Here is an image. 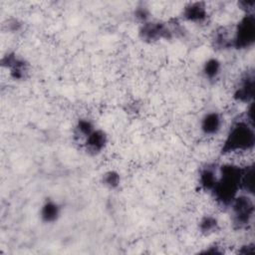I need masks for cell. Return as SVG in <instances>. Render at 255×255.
Here are the masks:
<instances>
[{
	"instance_id": "cell-21",
	"label": "cell",
	"mask_w": 255,
	"mask_h": 255,
	"mask_svg": "<svg viewBox=\"0 0 255 255\" xmlns=\"http://www.w3.org/2000/svg\"><path fill=\"white\" fill-rule=\"evenodd\" d=\"M22 28V22L19 21L18 19H15V18H12L8 21L7 23V29L11 32H18L20 29Z\"/></svg>"
},
{
	"instance_id": "cell-19",
	"label": "cell",
	"mask_w": 255,
	"mask_h": 255,
	"mask_svg": "<svg viewBox=\"0 0 255 255\" xmlns=\"http://www.w3.org/2000/svg\"><path fill=\"white\" fill-rule=\"evenodd\" d=\"M133 16H134V18H135L138 22H140V24H143V23L149 21L150 11H149V9H148L145 5L141 4V5H138V6L134 9V11H133Z\"/></svg>"
},
{
	"instance_id": "cell-13",
	"label": "cell",
	"mask_w": 255,
	"mask_h": 255,
	"mask_svg": "<svg viewBox=\"0 0 255 255\" xmlns=\"http://www.w3.org/2000/svg\"><path fill=\"white\" fill-rule=\"evenodd\" d=\"M240 192L249 195L254 194V165L253 162L245 164L240 178Z\"/></svg>"
},
{
	"instance_id": "cell-17",
	"label": "cell",
	"mask_w": 255,
	"mask_h": 255,
	"mask_svg": "<svg viewBox=\"0 0 255 255\" xmlns=\"http://www.w3.org/2000/svg\"><path fill=\"white\" fill-rule=\"evenodd\" d=\"M213 46L218 50H225L232 48V38L227 35L224 30L216 32L213 38Z\"/></svg>"
},
{
	"instance_id": "cell-15",
	"label": "cell",
	"mask_w": 255,
	"mask_h": 255,
	"mask_svg": "<svg viewBox=\"0 0 255 255\" xmlns=\"http://www.w3.org/2000/svg\"><path fill=\"white\" fill-rule=\"evenodd\" d=\"M198 229L203 235H210L218 229V220L212 215L203 216L198 224Z\"/></svg>"
},
{
	"instance_id": "cell-5",
	"label": "cell",
	"mask_w": 255,
	"mask_h": 255,
	"mask_svg": "<svg viewBox=\"0 0 255 255\" xmlns=\"http://www.w3.org/2000/svg\"><path fill=\"white\" fill-rule=\"evenodd\" d=\"M139 38L146 43H154L159 40H169L174 36L171 26L158 21H147L140 25Z\"/></svg>"
},
{
	"instance_id": "cell-7",
	"label": "cell",
	"mask_w": 255,
	"mask_h": 255,
	"mask_svg": "<svg viewBox=\"0 0 255 255\" xmlns=\"http://www.w3.org/2000/svg\"><path fill=\"white\" fill-rule=\"evenodd\" d=\"M2 66L10 72L11 78L14 80H22L28 73V64L22 58L17 57L15 53L6 54L1 60Z\"/></svg>"
},
{
	"instance_id": "cell-3",
	"label": "cell",
	"mask_w": 255,
	"mask_h": 255,
	"mask_svg": "<svg viewBox=\"0 0 255 255\" xmlns=\"http://www.w3.org/2000/svg\"><path fill=\"white\" fill-rule=\"evenodd\" d=\"M231 208V219L234 227L247 228L254 216L253 196L239 192L229 205Z\"/></svg>"
},
{
	"instance_id": "cell-18",
	"label": "cell",
	"mask_w": 255,
	"mask_h": 255,
	"mask_svg": "<svg viewBox=\"0 0 255 255\" xmlns=\"http://www.w3.org/2000/svg\"><path fill=\"white\" fill-rule=\"evenodd\" d=\"M103 184L109 189H116L120 186L121 176L119 172L115 170H109L103 175Z\"/></svg>"
},
{
	"instance_id": "cell-4",
	"label": "cell",
	"mask_w": 255,
	"mask_h": 255,
	"mask_svg": "<svg viewBox=\"0 0 255 255\" xmlns=\"http://www.w3.org/2000/svg\"><path fill=\"white\" fill-rule=\"evenodd\" d=\"M232 38V48L237 50L248 49L255 42L254 13L244 14L235 26Z\"/></svg>"
},
{
	"instance_id": "cell-14",
	"label": "cell",
	"mask_w": 255,
	"mask_h": 255,
	"mask_svg": "<svg viewBox=\"0 0 255 255\" xmlns=\"http://www.w3.org/2000/svg\"><path fill=\"white\" fill-rule=\"evenodd\" d=\"M220 73H221V63L218 59L210 58L203 64L202 74L205 77V79L209 81L215 80L218 78Z\"/></svg>"
},
{
	"instance_id": "cell-6",
	"label": "cell",
	"mask_w": 255,
	"mask_h": 255,
	"mask_svg": "<svg viewBox=\"0 0 255 255\" xmlns=\"http://www.w3.org/2000/svg\"><path fill=\"white\" fill-rule=\"evenodd\" d=\"M254 96V76L253 72H247L243 75L235 88L233 98L243 104H250L253 102Z\"/></svg>"
},
{
	"instance_id": "cell-16",
	"label": "cell",
	"mask_w": 255,
	"mask_h": 255,
	"mask_svg": "<svg viewBox=\"0 0 255 255\" xmlns=\"http://www.w3.org/2000/svg\"><path fill=\"white\" fill-rule=\"evenodd\" d=\"M95 129L93 123L90 120L87 119H81L78 121L75 129H74V134L78 138L86 139L90 133Z\"/></svg>"
},
{
	"instance_id": "cell-2",
	"label": "cell",
	"mask_w": 255,
	"mask_h": 255,
	"mask_svg": "<svg viewBox=\"0 0 255 255\" xmlns=\"http://www.w3.org/2000/svg\"><path fill=\"white\" fill-rule=\"evenodd\" d=\"M255 143L254 126L244 118L237 120L230 127L221 146L223 155L245 154L253 151Z\"/></svg>"
},
{
	"instance_id": "cell-8",
	"label": "cell",
	"mask_w": 255,
	"mask_h": 255,
	"mask_svg": "<svg viewBox=\"0 0 255 255\" xmlns=\"http://www.w3.org/2000/svg\"><path fill=\"white\" fill-rule=\"evenodd\" d=\"M182 18L190 23H203L208 17V10L204 2H190L182 9Z\"/></svg>"
},
{
	"instance_id": "cell-11",
	"label": "cell",
	"mask_w": 255,
	"mask_h": 255,
	"mask_svg": "<svg viewBox=\"0 0 255 255\" xmlns=\"http://www.w3.org/2000/svg\"><path fill=\"white\" fill-rule=\"evenodd\" d=\"M222 117L217 112L206 113L200 121V129L205 135H215L221 129Z\"/></svg>"
},
{
	"instance_id": "cell-12",
	"label": "cell",
	"mask_w": 255,
	"mask_h": 255,
	"mask_svg": "<svg viewBox=\"0 0 255 255\" xmlns=\"http://www.w3.org/2000/svg\"><path fill=\"white\" fill-rule=\"evenodd\" d=\"M61 214V207L59 204L52 200H46L40 209V216L43 222L45 223H54L58 220Z\"/></svg>"
},
{
	"instance_id": "cell-20",
	"label": "cell",
	"mask_w": 255,
	"mask_h": 255,
	"mask_svg": "<svg viewBox=\"0 0 255 255\" xmlns=\"http://www.w3.org/2000/svg\"><path fill=\"white\" fill-rule=\"evenodd\" d=\"M254 6H255V1L254 0H243L238 2V7L243 11L244 14H249V13H254Z\"/></svg>"
},
{
	"instance_id": "cell-1",
	"label": "cell",
	"mask_w": 255,
	"mask_h": 255,
	"mask_svg": "<svg viewBox=\"0 0 255 255\" xmlns=\"http://www.w3.org/2000/svg\"><path fill=\"white\" fill-rule=\"evenodd\" d=\"M244 165L229 161L218 167V179L211 193L219 204L229 206L240 192V178Z\"/></svg>"
},
{
	"instance_id": "cell-10",
	"label": "cell",
	"mask_w": 255,
	"mask_h": 255,
	"mask_svg": "<svg viewBox=\"0 0 255 255\" xmlns=\"http://www.w3.org/2000/svg\"><path fill=\"white\" fill-rule=\"evenodd\" d=\"M218 179V167L214 163L205 164L199 171L198 182L200 187L211 192Z\"/></svg>"
},
{
	"instance_id": "cell-9",
	"label": "cell",
	"mask_w": 255,
	"mask_h": 255,
	"mask_svg": "<svg viewBox=\"0 0 255 255\" xmlns=\"http://www.w3.org/2000/svg\"><path fill=\"white\" fill-rule=\"evenodd\" d=\"M108 136L102 129H94L90 135L84 140V146L90 154H98L106 147Z\"/></svg>"
}]
</instances>
